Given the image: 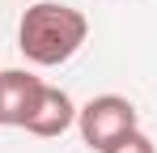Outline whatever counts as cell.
Returning a JSON list of instances; mask_svg holds the SVG:
<instances>
[{
	"instance_id": "obj_1",
	"label": "cell",
	"mask_w": 157,
	"mask_h": 153,
	"mask_svg": "<svg viewBox=\"0 0 157 153\" xmlns=\"http://www.w3.org/2000/svg\"><path fill=\"white\" fill-rule=\"evenodd\" d=\"M89 38V22L85 13L72 4H59V0H38L21 13L17 26V47L30 64L38 68H55V64H68Z\"/></svg>"
},
{
	"instance_id": "obj_4",
	"label": "cell",
	"mask_w": 157,
	"mask_h": 153,
	"mask_svg": "<svg viewBox=\"0 0 157 153\" xmlns=\"http://www.w3.org/2000/svg\"><path fill=\"white\" fill-rule=\"evenodd\" d=\"M68 128H77V102L59 85L43 81V94H38V102H34V111L26 119V132L30 136H64Z\"/></svg>"
},
{
	"instance_id": "obj_2",
	"label": "cell",
	"mask_w": 157,
	"mask_h": 153,
	"mask_svg": "<svg viewBox=\"0 0 157 153\" xmlns=\"http://www.w3.org/2000/svg\"><path fill=\"white\" fill-rule=\"evenodd\" d=\"M140 128V111L123 94H98L85 106H77V132L94 153H106L123 132Z\"/></svg>"
},
{
	"instance_id": "obj_3",
	"label": "cell",
	"mask_w": 157,
	"mask_h": 153,
	"mask_svg": "<svg viewBox=\"0 0 157 153\" xmlns=\"http://www.w3.org/2000/svg\"><path fill=\"white\" fill-rule=\"evenodd\" d=\"M38 94H43V76L26 68H4L0 73V128H26Z\"/></svg>"
},
{
	"instance_id": "obj_5",
	"label": "cell",
	"mask_w": 157,
	"mask_h": 153,
	"mask_svg": "<svg viewBox=\"0 0 157 153\" xmlns=\"http://www.w3.org/2000/svg\"><path fill=\"white\" fill-rule=\"evenodd\" d=\"M106 153H157V145H153V136H149V132L132 128V132H123V136H119Z\"/></svg>"
}]
</instances>
